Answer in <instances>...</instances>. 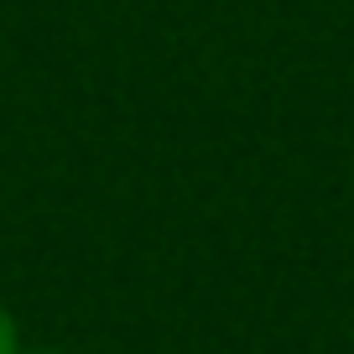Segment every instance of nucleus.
<instances>
[{
  "instance_id": "f257e3e1",
  "label": "nucleus",
  "mask_w": 354,
  "mask_h": 354,
  "mask_svg": "<svg viewBox=\"0 0 354 354\" xmlns=\"http://www.w3.org/2000/svg\"><path fill=\"white\" fill-rule=\"evenodd\" d=\"M0 354H21V328L6 308H0Z\"/></svg>"
}]
</instances>
